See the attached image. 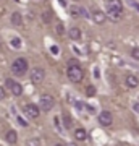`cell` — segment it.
I'll return each instance as SVG.
<instances>
[{"mask_svg": "<svg viewBox=\"0 0 139 146\" xmlns=\"http://www.w3.org/2000/svg\"><path fill=\"white\" fill-rule=\"evenodd\" d=\"M67 76H68V80H70L71 83H81L82 78H84V72H82V68L79 67V63L68 65Z\"/></svg>", "mask_w": 139, "mask_h": 146, "instance_id": "1", "label": "cell"}, {"mask_svg": "<svg viewBox=\"0 0 139 146\" xmlns=\"http://www.w3.org/2000/svg\"><path fill=\"white\" fill-rule=\"evenodd\" d=\"M28 68H29L28 60L23 58V57H18L16 60H13V63H11V73H13L15 76H24L26 72H28Z\"/></svg>", "mask_w": 139, "mask_h": 146, "instance_id": "2", "label": "cell"}, {"mask_svg": "<svg viewBox=\"0 0 139 146\" xmlns=\"http://www.w3.org/2000/svg\"><path fill=\"white\" fill-rule=\"evenodd\" d=\"M53 107H55V98L50 94H42L39 99V109L44 112H50Z\"/></svg>", "mask_w": 139, "mask_h": 146, "instance_id": "3", "label": "cell"}, {"mask_svg": "<svg viewBox=\"0 0 139 146\" xmlns=\"http://www.w3.org/2000/svg\"><path fill=\"white\" fill-rule=\"evenodd\" d=\"M23 112H24V115L28 119H32V120H36L41 115V109L36 104H24L23 106Z\"/></svg>", "mask_w": 139, "mask_h": 146, "instance_id": "4", "label": "cell"}, {"mask_svg": "<svg viewBox=\"0 0 139 146\" xmlns=\"http://www.w3.org/2000/svg\"><path fill=\"white\" fill-rule=\"evenodd\" d=\"M29 78H31V81L34 84H39L44 81V78H45V72L42 70V68L36 67V68H32L31 73H29Z\"/></svg>", "mask_w": 139, "mask_h": 146, "instance_id": "5", "label": "cell"}, {"mask_svg": "<svg viewBox=\"0 0 139 146\" xmlns=\"http://www.w3.org/2000/svg\"><path fill=\"white\" fill-rule=\"evenodd\" d=\"M99 123L102 127H110L113 123V115L110 110H102L100 114H99Z\"/></svg>", "mask_w": 139, "mask_h": 146, "instance_id": "6", "label": "cell"}, {"mask_svg": "<svg viewBox=\"0 0 139 146\" xmlns=\"http://www.w3.org/2000/svg\"><path fill=\"white\" fill-rule=\"evenodd\" d=\"M107 11H117V13H123V5H121V2H120V0H108Z\"/></svg>", "mask_w": 139, "mask_h": 146, "instance_id": "7", "label": "cell"}, {"mask_svg": "<svg viewBox=\"0 0 139 146\" xmlns=\"http://www.w3.org/2000/svg\"><path fill=\"white\" fill-rule=\"evenodd\" d=\"M125 81H126V86H128V88H138L139 86V78L136 75H133V73L126 75V76H125Z\"/></svg>", "mask_w": 139, "mask_h": 146, "instance_id": "8", "label": "cell"}, {"mask_svg": "<svg viewBox=\"0 0 139 146\" xmlns=\"http://www.w3.org/2000/svg\"><path fill=\"white\" fill-rule=\"evenodd\" d=\"M91 16H92V20L96 21L97 25H102V23H105V20H107V15L100 10H94L92 13H91Z\"/></svg>", "mask_w": 139, "mask_h": 146, "instance_id": "9", "label": "cell"}, {"mask_svg": "<svg viewBox=\"0 0 139 146\" xmlns=\"http://www.w3.org/2000/svg\"><path fill=\"white\" fill-rule=\"evenodd\" d=\"M68 36H70V39H73V41H79V39H81V29L78 26H71L70 31H68Z\"/></svg>", "mask_w": 139, "mask_h": 146, "instance_id": "10", "label": "cell"}, {"mask_svg": "<svg viewBox=\"0 0 139 146\" xmlns=\"http://www.w3.org/2000/svg\"><path fill=\"white\" fill-rule=\"evenodd\" d=\"M70 11H71L73 16H88V11L84 10L82 7H78V5L70 7Z\"/></svg>", "mask_w": 139, "mask_h": 146, "instance_id": "11", "label": "cell"}, {"mask_svg": "<svg viewBox=\"0 0 139 146\" xmlns=\"http://www.w3.org/2000/svg\"><path fill=\"white\" fill-rule=\"evenodd\" d=\"M11 25L13 26H21L23 25V15L20 11H13L11 13Z\"/></svg>", "mask_w": 139, "mask_h": 146, "instance_id": "12", "label": "cell"}, {"mask_svg": "<svg viewBox=\"0 0 139 146\" xmlns=\"http://www.w3.org/2000/svg\"><path fill=\"white\" fill-rule=\"evenodd\" d=\"M10 91L13 96H21L23 94V86H21L20 83H16V81H13V84L10 86Z\"/></svg>", "mask_w": 139, "mask_h": 146, "instance_id": "13", "label": "cell"}, {"mask_svg": "<svg viewBox=\"0 0 139 146\" xmlns=\"http://www.w3.org/2000/svg\"><path fill=\"white\" fill-rule=\"evenodd\" d=\"M74 138H76L78 141H84L88 138V131L84 130V128H76V130H74Z\"/></svg>", "mask_w": 139, "mask_h": 146, "instance_id": "14", "label": "cell"}, {"mask_svg": "<svg viewBox=\"0 0 139 146\" xmlns=\"http://www.w3.org/2000/svg\"><path fill=\"white\" fill-rule=\"evenodd\" d=\"M5 138H7V141H8L10 145H15L16 141H18V135H16L15 130H8L7 135H5Z\"/></svg>", "mask_w": 139, "mask_h": 146, "instance_id": "15", "label": "cell"}, {"mask_svg": "<svg viewBox=\"0 0 139 146\" xmlns=\"http://www.w3.org/2000/svg\"><path fill=\"white\" fill-rule=\"evenodd\" d=\"M105 15H107V18L110 21H120L121 20V16H123V13H117V11H107V13H105Z\"/></svg>", "mask_w": 139, "mask_h": 146, "instance_id": "16", "label": "cell"}, {"mask_svg": "<svg viewBox=\"0 0 139 146\" xmlns=\"http://www.w3.org/2000/svg\"><path fill=\"white\" fill-rule=\"evenodd\" d=\"M62 120H63V125H65V128H71V127H73L71 117H70L68 114H63L62 115Z\"/></svg>", "mask_w": 139, "mask_h": 146, "instance_id": "17", "label": "cell"}, {"mask_svg": "<svg viewBox=\"0 0 139 146\" xmlns=\"http://www.w3.org/2000/svg\"><path fill=\"white\" fill-rule=\"evenodd\" d=\"M52 18H53V13H52V11H44V13H42V21L47 23V25L52 21Z\"/></svg>", "mask_w": 139, "mask_h": 146, "instance_id": "18", "label": "cell"}, {"mask_svg": "<svg viewBox=\"0 0 139 146\" xmlns=\"http://www.w3.org/2000/svg\"><path fill=\"white\" fill-rule=\"evenodd\" d=\"M86 96H89V98H92V96H96V86H88L86 88Z\"/></svg>", "mask_w": 139, "mask_h": 146, "instance_id": "19", "label": "cell"}, {"mask_svg": "<svg viewBox=\"0 0 139 146\" xmlns=\"http://www.w3.org/2000/svg\"><path fill=\"white\" fill-rule=\"evenodd\" d=\"M55 31H57L58 36H63V34H65V26H63L62 23H57V26H55Z\"/></svg>", "mask_w": 139, "mask_h": 146, "instance_id": "20", "label": "cell"}, {"mask_svg": "<svg viewBox=\"0 0 139 146\" xmlns=\"http://www.w3.org/2000/svg\"><path fill=\"white\" fill-rule=\"evenodd\" d=\"M11 46L15 47V49H20L21 47V39L20 37H13V39H11Z\"/></svg>", "mask_w": 139, "mask_h": 146, "instance_id": "21", "label": "cell"}, {"mask_svg": "<svg viewBox=\"0 0 139 146\" xmlns=\"http://www.w3.org/2000/svg\"><path fill=\"white\" fill-rule=\"evenodd\" d=\"M131 57L134 60H139V47H134L133 50H131Z\"/></svg>", "mask_w": 139, "mask_h": 146, "instance_id": "22", "label": "cell"}, {"mask_svg": "<svg viewBox=\"0 0 139 146\" xmlns=\"http://www.w3.org/2000/svg\"><path fill=\"white\" fill-rule=\"evenodd\" d=\"M26 146H41V143H39L37 138H31V140L28 141V145H26Z\"/></svg>", "mask_w": 139, "mask_h": 146, "instance_id": "23", "label": "cell"}, {"mask_svg": "<svg viewBox=\"0 0 139 146\" xmlns=\"http://www.w3.org/2000/svg\"><path fill=\"white\" fill-rule=\"evenodd\" d=\"M50 50H52V54H53V55H58V54H60V49H58V46H52Z\"/></svg>", "mask_w": 139, "mask_h": 146, "instance_id": "24", "label": "cell"}, {"mask_svg": "<svg viewBox=\"0 0 139 146\" xmlns=\"http://www.w3.org/2000/svg\"><path fill=\"white\" fill-rule=\"evenodd\" d=\"M5 99V88L3 86H0V101Z\"/></svg>", "mask_w": 139, "mask_h": 146, "instance_id": "25", "label": "cell"}, {"mask_svg": "<svg viewBox=\"0 0 139 146\" xmlns=\"http://www.w3.org/2000/svg\"><path fill=\"white\" fill-rule=\"evenodd\" d=\"M82 104H84V102H81V101H78V102H74V106H76L78 109H84V106H82Z\"/></svg>", "mask_w": 139, "mask_h": 146, "instance_id": "26", "label": "cell"}, {"mask_svg": "<svg viewBox=\"0 0 139 146\" xmlns=\"http://www.w3.org/2000/svg\"><path fill=\"white\" fill-rule=\"evenodd\" d=\"M5 84H7V88L10 89V86H11V84H13V80H11V78H8V80H7V81H5Z\"/></svg>", "mask_w": 139, "mask_h": 146, "instance_id": "27", "label": "cell"}, {"mask_svg": "<svg viewBox=\"0 0 139 146\" xmlns=\"http://www.w3.org/2000/svg\"><path fill=\"white\" fill-rule=\"evenodd\" d=\"M16 119H18V122H20V123H21L23 127H26V125H28V123H26V120H23L21 117H16Z\"/></svg>", "mask_w": 139, "mask_h": 146, "instance_id": "28", "label": "cell"}, {"mask_svg": "<svg viewBox=\"0 0 139 146\" xmlns=\"http://www.w3.org/2000/svg\"><path fill=\"white\" fill-rule=\"evenodd\" d=\"M58 2H60V5L62 7H67V0H58Z\"/></svg>", "mask_w": 139, "mask_h": 146, "instance_id": "29", "label": "cell"}, {"mask_svg": "<svg viewBox=\"0 0 139 146\" xmlns=\"http://www.w3.org/2000/svg\"><path fill=\"white\" fill-rule=\"evenodd\" d=\"M134 110H138V112H139V106L138 104H134Z\"/></svg>", "mask_w": 139, "mask_h": 146, "instance_id": "30", "label": "cell"}, {"mask_svg": "<svg viewBox=\"0 0 139 146\" xmlns=\"http://www.w3.org/2000/svg\"><path fill=\"white\" fill-rule=\"evenodd\" d=\"M55 146H63V145H60V143H58V145H55Z\"/></svg>", "mask_w": 139, "mask_h": 146, "instance_id": "31", "label": "cell"}, {"mask_svg": "<svg viewBox=\"0 0 139 146\" xmlns=\"http://www.w3.org/2000/svg\"><path fill=\"white\" fill-rule=\"evenodd\" d=\"M0 49H2V42H0Z\"/></svg>", "mask_w": 139, "mask_h": 146, "instance_id": "32", "label": "cell"}, {"mask_svg": "<svg viewBox=\"0 0 139 146\" xmlns=\"http://www.w3.org/2000/svg\"><path fill=\"white\" fill-rule=\"evenodd\" d=\"M68 146H74V145H68Z\"/></svg>", "mask_w": 139, "mask_h": 146, "instance_id": "33", "label": "cell"}, {"mask_svg": "<svg viewBox=\"0 0 139 146\" xmlns=\"http://www.w3.org/2000/svg\"><path fill=\"white\" fill-rule=\"evenodd\" d=\"M15 2H18V0H15Z\"/></svg>", "mask_w": 139, "mask_h": 146, "instance_id": "34", "label": "cell"}]
</instances>
